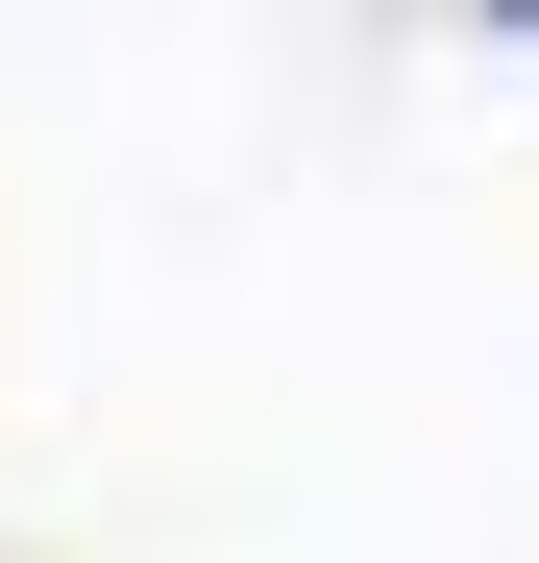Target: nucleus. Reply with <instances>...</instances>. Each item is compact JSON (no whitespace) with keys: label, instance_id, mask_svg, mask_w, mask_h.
Here are the masks:
<instances>
[]
</instances>
